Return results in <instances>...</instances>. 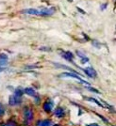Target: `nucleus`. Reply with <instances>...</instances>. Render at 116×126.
Segmentation results:
<instances>
[{
    "label": "nucleus",
    "instance_id": "obj_1",
    "mask_svg": "<svg viewBox=\"0 0 116 126\" xmlns=\"http://www.w3.org/2000/svg\"><path fill=\"white\" fill-rule=\"evenodd\" d=\"M59 77H72V78H75V79H77V80H78L79 82L87 85V86H90V83H89V82L85 81L84 79L82 78L79 74H75V73H62L61 74H59Z\"/></svg>",
    "mask_w": 116,
    "mask_h": 126
},
{
    "label": "nucleus",
    "instance_id": "obj_2",
    "mask_svg": "<svg viewBox=\"0 0 116 126\" xmlns=\"http://www.w3.org/2000/svg\"><path fill=\"white\" fill-rule=\"evenodd\" d=\"M53 105H54L53 101L50 100V99H48V100H46L43 103V105H42V109L45 111L46 113H50L53 109Z\"/></svg>",
    "mask_w": 116,
    "mask_h": 126
},
{
    "label": "nucleus",
    "instance_id": "obj_3",
    "mask_svg": "<svg viewBox=\"0 0 116 126\" xmlns=\"http://www.w3.org/2000/svg\"><path fill=\"white\" fill-rule=\"evenodd\" d=\"M22 102V99L21 98H19V97H17L15 95H11L10 96V98H9V105H11V106H14V105H20Z\"/></svg>",
    "mask_w": 116,
    "mask_h": 126
},
{
    "label": "nucleus",
    "instance_id": "obj_4",
    "mask_svg": "<svg viewBox=\"0 0 116 126\" xmlns=\"http://www.w3.org/2000/svg\"><path fill=\"white\" fill-rule=\"evenodd\" d=\"M60 56H61L64 59H66L67 61L73 62L74 55H73V53H71L70 51H60Z\"/></svg>",
    "mask_w": 116,
    "mask_h": 126
},
{
    "label": "nucleus",
    "instance_id": "obj_5",
    "mask_svg": "<svg viewBox=\"0 0 116 126\" xmlns=\"http://www.w3.org/2000/svg\"><path fill=\"white\" fill-rule=\"evenodd\" d=\"M33 111L30 109V108H25L24 110V119L26 120V121H30L33 120Z\"/></svg>",
    "mask_w": 116,
    "mask_h": 126
},
{
    "label": "nucleus",
    "instance_id": "obj_6",
    "mask_svg": "<svg viewBox=\"0 0 116 126\" xmlns=\"http://www.w3.org/2000/svg\"><path fill=\"white\" fill-rule=\"evenodd\" d=\"M83 71H84V73L89 77L91 78H95L96 76H97V73H96V71H95L94 68H92V67H88V68H85L83 69Z\"/></svg>",
    "mask_w": 116,
    "mask_h": 126
},
{
    "label": "nucleus",
    "instance_id": "obj_7",
    "mask_svg": "<svg viewBox=\"0 0 116 126\" xmlns=\"http://www.w3.org/2000/svg\"><path fill=\"white\" fill-rule=\"evenodd\" d=\"M21 12L22 13H26V14H30V15L41 16V11L36 10V9H26V10H23Z\"/></svg>",
    "mask_w": 116,
    "mask_h": 126
},
{
    "label": "nucleus",
    "instance_id": "obj_8",
    "mask_svg": "<svg viewBox=\"0 0 116 126\" xmlns=\"http://www.w3.org/2000/svg\"><path fill=\"white\" fill-rule=\"evenodd\" d=\"M54 114H55V116L58 119H61V118H63L64 116H65V110H64V108H62V107L58 106L55 109V111H54Z\"/></svg>",
    "mask_w": 116,
    "mask_h": 126
},
{
    "label": "nucleus",
    "instance_id": "obj_9",
    "mask_svg": "<svg viewBox=\"0 0 116 126\" xmlns=\"http://www.w3.org/2000/svg\"><path fill=\"white\" fill-rule=\"evenodd\" d=\"M36 126H51L52 121L51 120H39L36 122Z\"/></svg>",
    "mask_w": 116,
    "mask_h": 126
},
{
    "label": "nucleus",
    "instance_id": "obj_10",
    "mask_svg": "<svg viewBox=\"0 0 116 126\" xmlns=\"http://www.w3.org/2000/svg\"><path fill=\"white\" fill-rule=\"evenodd\" d=\"M54 12H55V8L41 10V16H50L52 15Z\"/></svg>",
    "mask_w": 116,
    "mask_h": 126
},
{
    "label": "nucleus",
    "instance_id": "obj_11",
    "mask_svg": "<svg viewBox=\"0 0 116 126\" xmlns=\"http://www.w3.org/2000/svg\"><path fill=\"white\" fill-rule=\"evenodd\" d=\"M53 64H54L57 68H61V69H64V70H68V71H70V73H75V74H78V73H77L75 70H73V69L68 67V66H66V65H62V64H59V63H56V62H54Z\"/></svg>",
    "mask_w": 116,
    "mask_h": 126
},
{
    "label": "nucleus",
    "instance_id": "obj_12",
    "mask_svg": "<svg viewBox=\"0 0 116 126\" xmlns=\"http://www.w3.org/2000/svg\"><path fill=\"white\" fill-rule=\"evenodd\" d=\"M8 64V56L6 54H0V66L4 67Z\"/></svg>",
    "mask_w": 116,
    "mask_h": 126
},
{
    "label": "nucleus",
    "instance_id": "obj_13",
    "mask_svg": "<svg viewBox=\"0 0 116 126\" xmlns=\"http://www.w3.org/2000/svg\"><path fill=\"white\" fill-rule=\"evenodd\" d=\"M24 91L28 96H32V97H35L36 96V91L32 89V88H26V89H24Z\"/></svg>",
    "mask_w": 116,
    "mask_h": 126
},
{
    "label": "nucleus",
    "instance_id": "obj_14",
    "mask_svg": "<svg viewBox=\"0 0 116 126\" xmlns=\"http://www.w3.org/2000/svg\"><path fill=\"white\" fill-rule=\"evenodd\" d=\"M24 92H25V91H24L21 88H18V89H15V91H14V95H15V96H17V97H19V98H21L22 95H23V93H24Z\"/></svg>",
    "mask_w": 116,
    "mask_h": 126
},
{
    "label": "nucleus",
    "instance_id": "obj_15",
    "mask_svg": "<svg viewBox=\"0 0 116 126\" xmlns=\"http://www.w3.org/2000/svg\"><path fill=\"white\" fill-rule=\"evenodd\" d=\"M85 99H86V100H88V101H90V102H94V103H95L97 105H99L100 107H104V105H102L101 103H99V102L96 100V99H95V98H85Z\"/></svg>",
    "mask_w": 116,
    "mask_h": 126
},
{
    "label": "nucleus",
    "instance_id": "obj_16",
    "mask_svg": "<svg viewBox=\"0 0 116 126\" xmlns=\"http://www.w3.org/2000/svg\"><path fill=\"white\" fill-rule=\"evenodd\" d=\"M6 126H18V124H17V122L15 121L11 120V121H8V123L6 124Z\"/></svg>",
    "mask_w": 116,
    "mask_h": 126
},
{
    "label": "nucleus",
    "instance_id": "obj_17",
    "mask_svg": "<svg viewBox=\"0 0 116 126\" xmlns=\"http://www.w3.org/2000/svg\"><path fill=\"white\" fill-rule=\"evenodd\" d=\"M77 56H78V57L81 58V59H83V58H87V57H86V56L84 55V53H82L81 51H78V50L77 51Z\"/></svg>",
    "mask_w": 116,
    "mask_h": 126
},
{
    "label": "nucleus",
    "instance_id": "obj_18",
    "mask_svg": "<svg viewBox=\"0 0 116 126\" xmlns=\"http://www.w3.org/2000/svg\"><path fill=\"white\" fill-rule=\"evenodd\" d=\"M4 113H5V108H4L2 104H0V117H2L4 115Z\"/></svg>",
    "mask_w": 116,
    "mask_h": 126
},
{
    "label": "nucleus",
    "instance_id": "obj_19",
    "mask_svg": "<svg viewBox=\"0 0 116 126\" xmlns=\"http://www.w3.org/2000/svg\"><path fill=\"white\" fill-rule=\"evenodd\" d=\"M93 45L94 46H95L96 48H100L101 47V44H100V42H98L97 41H93Z\"/></svg>",
    "mask_w": 116,
    "mask_h": 126
},
{
    "label": "nucleus",
    "instance_id": "obj_20",
    "mask_svg": "<svg viewBox=\"0 0 116 126\" xmlns=\"http://www.w3.org/2000/svg\"><path fill=\"white\" fill-rule=\"evenodd\" d=\"M87 89H89V90L93 91V92H95V93H99V91H98L97 89H94V88H92V87H87Z\"/></svg>",
    "mask_w": 116,
    "mask_h": 126
},
{
    "label": "nucleus",
    "instance_id": "obj_21",
    "mask_svg": "<svg viewBox=\"0 0 116 126\" xmlns=\"http://www.w3.org/2000/svg\"><path fill=\"white\" fill-rule=\"evenodd\" d=\"M41 51H51V49L49 47H40Z\"/></svg>",
    "mask_w": 116,
    "mask_h": 126
},
{
    "label": "nucleus",
    "instance_id": "obj_22",
    "mask_svg": "<svg viewBox=\"0 0 116 126\" xmlns=\"http://www.w3.org/2000/svg\"><path fill=\"white\" fill-rule=\"evenodd\" d=\"M89 61V58H83V59H81V63L82 64H85L86 62H88Z\"/></svg>",
    "mask_w": 116,
    "mask_h": 126
},
{
    "label": "nucleus",
    "instance_id": "obj_23",
    "mask_svg": "<svg viewBox=\"0 0 116 126\" xmlns=\"http://www.w3.org/2000/svg\"><path fill=\"white\" fill-rule=\"evenodd\" d=\"M107 6H108V4H103V5L101 6V11H104L106 8H107Z\"/></svg>",
    "mask_w": 116,
    "mask_h": 126
},
{
    "label": "nucleus",
    "instance_id": "obj_24",
    "mask_svg": "<svg viewBox=\"0 0 116 126\" xmlns=\"http://www.w3.org/2000/svg\"><path fill=\"white\" fill-rule=\"evenodd\" d=\"M86 126H100V125L97 124V123H91V124H87Z\"/></svg>",
    "mask_w": 116,
    "mask_h": 126
},
{
    "label": "nucleus",
    "instance_id": "obj_25",
    "mask_svg": "<svg viewBox=\"0 0 116 126\" xmlns=\"http://www.w3.org/2000/svg\"><path fill=\"white\" fill-rule=\"evenodd\" d=\"M77 10H78V11H80V12H82V13H85L84 11H82V10H81V9H79V8H77Z\"/></svg>",
    "mask_w": 116,
    "mask_h": 126
},
{
    "label": "nucleus",
    "instance_id": "obj_26",
    "mask_svg": "<svg viewBox=\"0 0 116 126\" xmlns=\"http://www.w3.org/2000/svg\"><path fill=\"white\" fill-rule=\"evenodd\" d=\"M0 126H6L5 123H0Z\"/></svg>",
    "mask_w": 116,
    "mask_h": 126
},
{
    "label": "nucleus",
    "instance_id": "obj_27",
    "mask_svg": "<svg viewBox=\"0 0 116 126\" xmlns=\"http://www.w3.org/2000/svg\"><path fill=\"white\" fill-rule=\"evenodd\" d=\"M53 126H61V125H60V124H54Z\"/></svg>",
    "mask_w": 116,
    "mask_h": 126
},
{
    "label": "nucleus",
    "instance_id": "obj_28",
    "mask_svg": "<svg viewBox=\"0 0 116 126\" xmlns=\"http://www.w3.org/2000/svg\"><path fill=\"white\" fill-rule=\"evenodd\" d=\"M69 1H73V0H69Z\"/></svg>",
    "mask_w": 116,
    "mask_h": 126
},
{
    "label": "nucleus",
    "instance_id": "obj_29",
    "mask_svg": "<svg viewBox=\"0 0 116 126\" xmlns=\"http://www.w3.org/2000/svg\"><path fill=\"white\" fill-rule=\"evenodd\" d=\"M114 126H116V125H114Z\"/></svg>",
    "mask_w": 116,
    "mask_h": 126
}]
</instances>
